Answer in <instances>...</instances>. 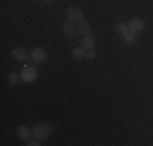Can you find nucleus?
<instances>
[{
  "instance_id": "f257e3e1",
  "label": "nucleus",
  "mask_w": 153,
  "mask_h": 146,
  "mask_svg": "<svg viewBox=\"0 0 153 146\" xmlns=\"http://www.w3.org/2000/svg\"><path fill=\"white\" fill-rule=\"evenodd\" d=\"M33 135H34V138H38L39 141L46 140V138H49L51 135H52V128H51V125H47V123H38V125H34V128H33Z\"/></svg>"
},
{
  "instance_id": "f03ea898",
  "label": "nucleus",
  "mask_w": 153,
  "mask_h": 146,
  "mask_svg": "<svg viewBox=\"0 0 153 146\" xmlns=\"http://www.w3.org/2000/svg\"><path fill=\"white\" fill-rule=\"evenodd\" d=\"M65 16H67V21H70V23H74V24L83 21V12L78 7H68Z\"/></svg>"
},
{
  "instance_id": "7ed1b4c3",
  "label": "nucleus",
  "mask_w": 153,
  "mask_h": 146,
  "mask_svg": "<svg viewBox=\"0 0 153 146\" xmlns=\"http://www.w3.org/2000/svg\"><path fill=\"white\" fill-rule=\"evenodd\" d=\"M129 29L134 34H138V32H142L145 29V21L140 20V18H132L129 21Z\"/></svg>"
},
{
  "instance_id": "20e7f679",
  "label": "nucleus",
  "mask_w": 153,
  "mask_h": 146,
  "mask_svg": "<svg viewBox=\"0 0 153 146\" xmlns=\"http://www.w3.org/2000/svg\"><path fill=\"white\" fill-rule=\"evenodd\" d=\"M20 75H21V80H23L25 83H33L36 78H38V72H36L34 68H31V67L23 68V72H21Z\"/></svg>"
},
{
  "instance_id": "39448f33",
  "label": "nucleus",
  "mask_w": 153,
  "mask_h": 146,
  "mask_svg": "<svg viewBox=\"0 0 153 146\" xmlns=\"http://www.w3.org/2000/svg\"><path fill=\"white\" fill-rule=\"evenodd\" d=\"M31 135H33V128H30V127H26V125H20L16 128V136L20 138V140L28 141L31 138Z\"/></svg>"
},
{
  "instance_id": "423d86ee",
  "label": "nucleus",
  "mask_w": 153,
  "mask_h": 146,
  "mask_svg": "<svg viewBox=\"0 0 153 146\" xmlns=\"http://www.w3.org/2000/svg\"><path fill=\"white\" fill-rule=\"evenodd\" d=\"M47 58V50L44 47H34L33 49V60L34 62H44Z\"/></svg>"
},
{
  "instance_id": "0eeeda50",
  "label": "nucleus",
  "mask_w": 153,
  "mask_h": 146,
  "mask_svg": "<svg viewBox=\"0 0 153 146\" xmlns=\"http://www.w3.org/2000/svg\"><path fill=\"white\" fill-rule=\"evenodd\" d=\"M12 57L18 62H23V60H26L28 54H26V50H25L23 47H15V49L12 50Z\"/></svg>"
},
{
  "instance_id": "6e6552de",
  "label": "nucleus",
  "mask_w": 153,
  "mask_h": 146,
  "mask_svg": "<svg viewBox=\"0 0 153 146\" xmlns=\"http://www.w3.org/2000/svg\"><path fill=\"white\" fill-rule=\"evenodd\" d=\"M85 57H86V49L83 46L75 47V49L72 50V58H74V60H83Z\"/></svg>"
},
{
  "instance_id": "1a4fd4ad",
  "label": "nucleus",
  "mask_w": 153,
  "mask_h": 146,
  "mask_svg": "<svg viewBox=\"0 0 153 146\" xmlns=\"http://www.w3.org/2000/svg\"><path fill=\"white\" fill-rule=\"evenodd\" d=\"M116 32H117L119 36H122V38H126V36L130 32L129 24H127V23H124V21H121V23H117V24H116Z\"/></svg>"
},
{
  "instance_id": "9d476101",
  "label": "nucleus",
  "mask_w": 153,
  "mask_h": 146,
  "mask_svg": "<svg viewBox=\"0 0 153 146\" xmlns=\"http://www.w3.org/2000/svg\"><path fill=\"white\" fill-rule=\"evenodd\" d=\"M62 29H64V34L67 36V38H70V39H72V38L75 36V26H74V23H70V21L64 23Z\"/></svg>"
},
{
  "instance_id": "9b49d317",
  "label": "nucleus",
  "mask_w": 153,
  "mask_h": 146,
  "mask_svg": "<svg viewBox=\"0 0 153 146\" xmlns=\"http://www.w3.org/2000/svg\"><path fill=\"white\" fill-rule=\"evenodd\" d=\"M78 32H80V34H83V36H90V32H91V26H90L88 21H80Z\"/></svg>"
},
{
  "instance_id": "f8f14e48",
  "label": "nucleus",
  "mask_w": 153,
  "mask_h": 146,
  "mask_svg": "<svg viewBox=\"0 0 153 146\" xmlns=\"http://www.w3.org/2000/svg\"><path fill=\"white\" fill-rule=\"evenodd\" d=\"M82 46L85 47L86 50H88V49H93V47H94V38H93L91 34H90V36H83Z\"/></svg>"
},
{
  "instance_id": "ddd939ff",
  "label": "nucleus",
  "mask_w": 153,
  "mask_h": 146,
  "mask_svg": "<svg viewBox=\"0 0 153 146\" xmlns=\"http://www.w3.org/2000/svg\"><path fill=\"white\" fill-rule=\"evenodd\" d=\"M20 80H21V75H18V73H10V75H8V81L13 83V85L18 83Z\"/></svg>"
},
{
  "instance_id": "4468645a",
  "label": "nucleus",
  "mask_w": 153,
  "mask_h": 146,
  "mask_svg": "<svg viewBox=\"0 0 153 146\" xmlns=\"http://www.w3.org/2000/svg\"><path fill=\"white\" fill-rule=\"evenodd\" d=\"M124 41H126L127 44H134L135 42V34H134V32H129V34L124 38Z\"/></svg>"
},
{
  "instance_id": "2eb2a0df",
  "label": "nucleus",
  "mask_w": 153,
  "mask_h": 146,
  "mask_svg": "<svg viewBox=\"0 0 153 146\" xmlns=\"http://www.w3.org/2000/svg\"><path fill=\"white\" fill-rule=\"evenodd\" d=\"M86 57H88L90 60H93V58H96V52H94L93 49H88L86 50Z\"/></svg>"
},
{
  "instance_id": "dca6fc26",
  "label": "nucleus",
  "mask_w": 153,
  "mask_h": 146,
  "mask_svg": "<svg viewBox=\"0 0 153 146\" xmlns=\"http://www.w3.org/2000/svg\"><path fill=\"white\" fill-rule=\"evenodd\" d=\"M28 146H39L41 143H39V140L38 138H34V140H28V143H26Z\"/></svg>"
},
{
  "instance_id": "f3484780",
  "label": "nucleus",
  "mask_w": 153,
  "mask_h": 146,
  "mask_svg": "<svg viewBox=\"0 0 153 146\" xmlns=\"http://www.w3.org/2000/svg\"><path fill=\"white\" fill-rule=\"evenodd\" d=\"M44 2H51V0H44Z\"/></svg>"
}]
</instances>
